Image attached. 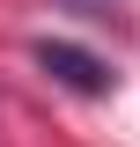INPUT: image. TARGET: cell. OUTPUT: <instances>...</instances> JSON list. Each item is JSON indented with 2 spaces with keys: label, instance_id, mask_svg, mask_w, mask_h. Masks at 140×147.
<instances>
[{
  "label": "cell",
  "instance_id": "cell-1",
  "mask_svg": "<svg viewBox=\"0 0 140 147\" xmlns=\"http://www.w3.org/2000/svg\"><path fill=\"white\" fill-rule=\"evenodd\" d=\"M37 66L52 74L59 88H74V96H111V66L96 52H81V44H59V37H44L37 44Z\"/></svg>",
  "mask_w": 140,
  "mask_h": 147
}]
</instances>
